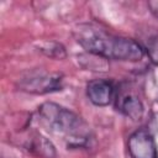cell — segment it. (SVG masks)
Returning <instances> with one entry per match:
<instances>
[{"mask_svg":"<svg viewBox=\"0 0 158 158\" xmlns=\"http://www.w3.org/2000/svg\"><path fill=\"white\" fill-rule=\"evenodd\" d=\"M74 37L88 53L104 59L136 62L142 59L144 54V49L138 42L127 37L112 35L93 23H81L77 26Z\"/></svg>","mask_w":158,"mask_h":158,"instance_id":"obj_1","label":"cell"},{"mask_svg":"<svg viewBox=\"0 0 158 158\" xmlns=\"http://www.w3.org/2000/svg\"><path fill=\"white\" fill-rule=\"evenodd\" d=\"M38 121L49 132L63 137L68 147H84L90 139L88 123L75 112L56 102H44L38 107Z\"/></svg>","mask_w":158,"mask_h":158,"instance_id":"obj_2","label":"cell"},{"mask_svg":"<svg viewBox=\"0 0 158 158\" xmlns=\"http://www.w3.org/2000/svg\"><path fill=\"white\" fill-rule=\"evenodd\" d=\"M62 74L48 72H32L17 83L20 90L30 94H47L62 90Z\"/></svg>","mask_w":158,"mask_h":158,"instance_id":"obj_3","label":"cell"},{"mask_svg":"<svg viewBox=\"0 0 158 158\" xmlns=\"http://www.w3.org/2000/svg\"><path fill=\"white\" fill-rule=\"evenodd\" d=\"M131 158H157V148L152 135L147 130H137L128 138Z\"/></svg>","mask_w":158,"mask_h":158,"instance_id":"obj_4","label":"cell"},{"mask_svg":"<svg viewBox=\"0 0 158 158\" xmlns=\"http://www.w3.org/2000/svg\"><path fill=\"white\" fill-rule=\"evenodd\" d=\"M22 146L38 158H56L57 156L53 143L37 131H30L23 139Z\"/></svg>","mask_w":158,"mask_h":158,"instance_id":"obj_5","label":"cell"},{"mask_svg":"<svg viewBox=\"0 0 158 158\" xmlns=\"http://www.w3.org/2000/svg\"><path fill=\"white\" fill-rule=\"evenodd\" d=\"M116 107L128 118L137 121L143 116V105L138 96L127 89H122L116 95Z\"/></svg>","mask_w":158,"mask_h":158,"instance_id":"obj_6","label":"cell"},{"mask_svg":"<svg viewBox=\"0 0 158 158\" xmlns=\"http://www.w3.org/2000/svg\"><path fill=\"white\" fill-rule=\"evenodd\" d=\"M115 94L114 85L105 79L91 80L86 86V95L89 100L96 106H106L111 102Z\"/></svg>","mask_w":158,"mask_h":158,"instance_id":"obj_7","label":"cell"},{"mask_svg":"<svg viewBox=\"0 0 158 158\" xmlns=\"http://www.w3.org/2000/svg\"><path fill=\"white\" fill-rule=\"evenodd\" d=\"M37 48L44 56H47L49 58H53V59H64L67 57V52H65L64 46L59 42H56V41L40 42Z\"/></svg>","mask_w":158,"mask_h":158,"instance_id":"obj_8","label":"cell"},{"mask_svg":"<svg viewBox=\"0 0 158 158\" xmlns=\"http://www.w3.org/2000/svg\"><path fill=\"white\" fill-rule=\"evenodd\" d=\"M143 49L147 51L149 59L154 64H158V33H153L148 36L147 40H144Z\"/></svg>","mask_w":158,"mask_h":158,"instance_id":"obj_9","label":"cell"},{"mask_svg":"<svg viewBox=\"0 0 158 158\" xmlns=\"http://www.w3.org/2000/svg\"><path fill=\"white\" fill-rule=\"evenodd\" d=\"M147 6H148L149 11L152 12V15L158 19V0H151V1H148L147 2Z\"/></svg>","mask_w":158,"mask_h":158,"instance_id":"obj_10","label":"cell"}]
</instances>
